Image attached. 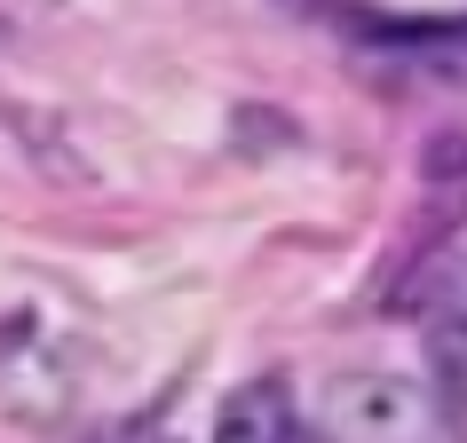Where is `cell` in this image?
I'll use <instances>...</instances> for the list:
<instances>
[{
	"label": "cell",
	"instance_id": "obj_1",
	"mask_svg": "<svg viewBox=\"0 0 467 443\" xmlns=\"http://www.w3.org/2000/svg\"><path fill=\"white\" fill-rule=\"evenodd\" d=\"M325 428L333 443H420L428 396L404 372H341V380H325Z\"/></svg>",
	"mask_w": 467,
	"mask_h": 443
},
{
	"label": "cell",
	"instance_id": "obj_2",
	"mask_svg": "<svg viewBox=\"0 0 467 443\" xmlns=\"http://www.w3.org/2000/svg\"><path fill=\"white\" fill-rule=\"evenodd\" d=\"M285 436H294V388L277 372H254V380H238L222 396L206 443H285Z\"/></svg>",
	"mask_w": 467,
	"mask_h": 443
}]
</instances>
